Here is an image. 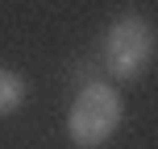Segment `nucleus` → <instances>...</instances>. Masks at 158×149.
<instances>
[{"mask_svg":"<svg viewBox=\"0 0 158 149\" xmlns=\"http://www.w3.org/2000/svg\"><path fill=\"white\" fill-rule=\"evenodd\" d=\"M121 95L112 91L108 83H87L83 91L71 100V112H67V137L79 149H100L112 141V133L121 128Z\"/></svg>","mask_w":158,"mask_h":149,"instance_id":"nucleus-1","label":"nucleus"},{"mask_svg":"<svg viewBox=\"0 0 158 149\" xmlns=\"http://www.w3.org/2000/svg\"><path fill=\"white\" fill-rule=\"evenodd\" d=\"M104 62H108L112 79L133 83L154 62V29H150V21L137 17V13H125L121 21H112L108 37H104Z\"/></svg>","mask_w":158,"mask_h":149,"instance_id":"nucleus-2","label":"nucleus"},{"mask_svg":"<svg viewBox=\"0 0 158 149\" xmlns=\"http://www.w3.org/2000/svg\"><path fill=\"white\" fill-rule=\"evenodd\" d=\"M21 104H25V79L0 66V116H13Z\"/></svg>","mask_w":158,"mask_h":149,"instance_id":"nucleus-3","label":"nucleus"}]
</instances>
